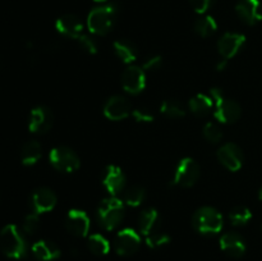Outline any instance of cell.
Here are the masks:
<instances>
[{
    "instance_id": "obj_1",
    "label": "cell",
    "mask_w": 262,
    "mask_h": 261,
    "mask_svg": "<svg viewBox=\"0 0 262 261\" xmlns=\"http://www.w3.org/2000/svg\"><path fill=\"white\" fill-rule=\"evenodd\" d=\"M117 13L118 7L114 3L94 8L89 13V17H87V28L94 35H106L112 30L113 25H114Z\"/></svg>"
},
{
    "instance_id": "obj_22",
    "label": "cell",
    "mask_w": 262,
    "mask_h": 261,
    "mask_svg": "<svg viewBox=\"0 0 262 261\" xmlns=\"http://www.w3.org/2000/svg\"><path fill=\"white\" fill-rule=\"evenodd\" d=\"M42 155V147L37 141H28L20 150V160L25 165H35Z\"/></svg>"
},
{
    "instance_id": "obj_3",
    "label": "cell",
    "mask_w": 262,
    "mask_h": 261,
    "mask_svg": "<svg viewBox=\"0 0 262 261\" xmlns=\"http://www.w3.org/2000/svg\"><path fill=\"white\" fill-rule=\"evenodd\" d=\"M0 248L7 257L22 258L26 256L25 238L14 224H8L0 232Z\"/></svg>"
},
{
    "instance_id": "obj_11",
    "label": "cell",
    "mask_w": 262,
    "mask_h": 261,
    "mask_svg": "<svg viewBox=\"0 0 262 261\" xmlns=\"http://www.w3.org/2000/svg\"><path fill=\"white\" fill-rule=\"evenodd\" d=\"M54 123V115L49 107L36 106L31 110L28 129L32 133H46L51 129Z\"/></svg>"
},
{
    "instance_id": "obj_37",
    "label": "cell",
    "mask_w": 262,
    "mask_h": 261,
    "mask_svg": "<svg viewBox=\"0 0 262 261\" xmlns=\"http://www.w3.org/2000/svg\"><path fill=\"white\" fill-rule=\"evenodd\" d=\"M225 67H227V59H223V60L220 61L219 66H217V69H219V71H223Z\"/></svg>"
},
{
    "instance_id": "obj_39",
    "label": "cell",
    "mask_w": 262,
    "mask_h": 261,
    "mask_svg": "<svg viewBox=\"0 0 262 261\" xmlns=\"http://www.w3.org/2000/svg\"><path fill=\"white\" fill-rule=\"evenodd\" d=\"M94 2L95 3H105V2H106V0H94Z\"/></svg>"
},
{
    "instance_id": "obj_32",
    "label": "cell",
    "mask_w": 262,
    "mask_h": 261,
    "mask_svg": "<svg viewBox=\"0 0 262 261\" xmlns=\"http://www.w3.org/2000/svg\"><path fill=\"white\" fill-rule=\"evenodd\" d=\"M74 41H77V42L79 44V46H81L84 51H87L89 54H92V55H94V54L97 53L96 41H95L94 38L90 37L89 35H86V33H81V35H78L76 38H74Z\"/></svg>"
},
{
    "instance_id": "obj_7",
    "label": "cell",
    "mask_w": 262,
    "mask_h": 261,
    "mask_svg": "<svg viewBox=\"0 0 262 261\" xmlns=\"http://www.w3.org/2000/svg\"><path fill=\"white\" fill-rule=\"evenodd\" d=\"M200 178V165L197 161L192 158H183L177 165L176 173H174L173 184L174 186L189 187L194 186Z\"/></svg>"
},
{
    "instance_id": "obj_16",
    "label": "cell",
    "mask_w": 262,
    "mask_h": 261,
    "mask_svg": "<svg viewBox=\"0 0 262 261\" xmlns=\"http://www.w3.org/2000/svg\"><path fill=\"white\" fill-rule=\"evenodd\" d=\"M56 194L51 191L50 188H38L36 189L31 197V206H32L33 212L36 214H43V212H49L55 207Z\"/></svg>"
},
{
    "instance_id": "obj_23",
    "label": "cell",
    "mask_w": 262,
    "mask_h": 261,
    "mask_svg": "<svg viewBox=\"0 0 262 261\" xmlns=\"http://www.w3.org/2000/svg\"><path fill=\"white\" fill-rule=\"evenodd\" d=\"M113 48H114L115 54H117L118 58L125 64H130L137 59V49L135 48L132 42L127 40H118L114 41L113 44Z\"/></svg>"
},
{
    "instance_id": "obj_36",
    "label": "cell",
    "mask_w": 262,
    "mask_h": 261,
    "mask_svg": "<svg viewBox=\"0 0 262 261\" xmlns=\"http://www.w3.org/2000/svg\"><path fill=\"white\" fill-rule=\"evenodd\" d=\"M161 63H163V58H161L160 55L151 56V58H148L147 60L143 63L142 68L145 69V71H156V69L160 68Z\"/></svg>"
},
{
    "instance_id": "obj_5",
    "label": "cell",
    "mask_w": 262,
    "mask_h": 261,
    "mask_svg": "<svg viewBox=\"0 0 262 261\" xmlns=\"http://www.w3.org/2000/svg\"><path fill=\"white\" fill-rule=\"evenodd\" d=\"M223 216L216 209L210 206L201 207L193 216V227L201 234H216L223 229Z\"/></svg>"
},
{
    "instance_id": "obj_14",
    "label": "cell",
    "mask_w": 262,
    "mask_h": 261,
    "mask_svg": "<svg viewBox=\"0 0 262 261\" xmlns=\"http://www.w3.org/2000/svg\"><path fill=\"white\" fill-rule=\"evenodd\" d=\"M235 12L243 22L250 26L262 20V4L260 0H239L235 5Z\"/></svg>"
},
{
    "instance_id": "obj_4",
    "label": "cell",
    "mask_w": 262,
    "mask_h": 261,
    "mask_svg": "<svg viewBox=\"0 0 262 261\" xmlns=\"http://www.w3.org/2000/svg\"><path fill=\"white\" fill-rule=\"evenodd\" d=\"M210 96L212 97L215 104L214 117L215 119L219 120L224 124H230L239 119L241 117V106L234 100H229L224 96L220 89H211Z\"/></svg>"
},
{
    "instance_id": "obj_34",
    "label": "cell",
    "mask_w": 262,
    "mask_h": 261,
    "mask_svg": "<svg viewBox=\"0 0 262 261\" xmlns=\"http://www.w3.org/2000/svg\"><path fill=\"white\" fill-rule=\"evenodd\" d=\"M132 117L138 123H151L154 122V115L150 112L143 109H136L132 112Z\"/></svg>"
},
{
    "instance_id": "obj_28",
    "label": "cell",
    "mask_w": 262,
    "mask_h": 261,
    "mask_svg": "<svg viewBox=\"0 0 262 261\" xmlns=\"http://www.w3.org/2000/svg\"><path fill=\"white\" fill-rule=\"evenodd\" d=\"M160 112L165 114L166 117L170 118H181L184 117V114H186L181 102L176 101V100H166V101H164L160 106Z\"/></svg>"
},
{
    "instance_id": "obj_31",
    "label": "cell",
    "mask_w": 262,
    "mask_h": 261,
    "mask_svg": "<svg viewBox=\"0 0 262 261\" xmlns=\"http://www.w3.org/2000/svg\"><path fill=\"white\" fill-rule=\"evenodd\" d=\"M170 242V237L166 233H151L146 237V245L150 248H160Z\"/></svg>"
},
{
    "instance_id": "obj_15",
    "label": "cell",
    "mask_w": 262,
    "mask_h": 261,
    "mask_svg": "<svg viewBox=\"0 0 262 261\" xmlns=\"http://www.w3.org/2000/svg\"><path fill=\"white\" fill-rule=\"evenodd\" d=\"M245 42L246 36L242 33L227 32L220 37L219 42H217V49H219L222 58L228 60V59H232L241 50Z\"/></svg>"
},
{
    "instance_id": "obj_12",
    "label": "cell",
    "mask_w": 262,
    "mask_h": 261,
    "mask_svg": "<svg viewBox=\"0 0 262 261\" xmlns=\"http://www.w3.org/2000/svg\"><path fill=\"white\" fill-rule=\"evenodd\" d=\"M217 159L230 171L239 170L243 165V160H245L239 146L232 142L225 143L217 150Z\"/></svg>"
},
{
    "instance_id": "obj_26",
    "label": "cell",
    "mask_w": 262,
    "mask_h": 261,
    "mask_svg": "<svg viewBox=\"0 0 262 261\" xmlns=\"http://www.w3.org/2000/svg\"><path fill=\"white\" fill-rule=\"evenodd\" d=\"M89 248L92 253L97 256L107 255L110 251V243L104 235L91 234L89 237Z\"/></svg>"
},
{
    "instance_id": "obj_21",
    "label": "cell",
    "mask_w": 262,
    "mask_h": 261,
    "mask_svg": "<svg viewBox=\"0 0 262 261\" xmlns=\"http://www.w3.org/2000/svg\"><path fill=\"white\" fill-rule=\"evenodd\" d=\"M159 223V212L156 209H147L141 212L140 219H138V227L140 232L143 235H150L151 233L155 232Z\"/></svg>"
},
{
    "instance_id": "obj_27",
    "label": "cell",
    "mask_w": 262,
    "mask_h": 261,
    "mask_svg": "<svg viewBox=\"0 0 262 261\" xmlns=\"http://www.w3.org/2000/svg\"><path fill=\"white\" fill-rule=\"evenodd\" d=\"M229 219L234 225H245L252 219V212L246 206H237L229 212Z\"/></svg>"
},
{
    "instance_id": "obj_25",
    "label": "cell",
    "mask_w": 262,
    "mask_h": 261,
    "mask_svg": "<svg viewBox=\"0 0 262 261\" xmlns=\"http://www.w3.org/2000/svg\"><path fill=\"white\" fill-rule=\"evenodd\" d=\"M217 22L211 15H204L202 18L196 20L194 23V31L199 33L201 37H209L212 33L216 32Z\"/></svg>"
},
{
    "instance_id": "obj_2",
    "label": "cell",
    "mask_w": 262,
    "mask_h": 261,
    "mask_svg": "<svg viewBox=\"0 0 262 261\" xmlns=\"http://www.w3.org/2000/svg\"><path fill=\"white\" fill-rule=\"evenodd\" d=\"M124 216V202L117 196H110L102 200L97 210L100 225L105 230H114L122 223Z\"/></svg>"
},
{
    "instance_id": "obj_9",
    "label": "cell",
    "mask_w": 262,
    "mask_h": 261,
    "mask_svg": "<svg viewBox=\"0 0 262 261\" xmlns=\"http://www.w3.org/2000/svg\"><path fill=\"white\" fill-rule=\"evenodd\" d=\"M122 86L125 92L137 95L146 87V71L141 67L129 66L122 74Z\"/></svg>"
},
{
    "instance_id": "obj_30",
    "label": "cell",
    "mask_w": 262,
    "mask_h": 261,
    "mask_svg": "<svg viewBox=\"0 0 262 261\" xmlns=\"http://www.w3.org/2000/svg\"><path fill=\"white\" fill-rule=\"evenodd\" d=\"M204 136L209 142L217 143L223 138L222 128L216 123L207 122L204 127Z\"/></svg>"
},
{
    "instance_id": "obj_33",
    "label": "cell",
    "mask_w": 262,
    "mask_h": 261,
    "mask_svg": "<svg viewBox=\"0 0 262 261\" xmlns=\"http://www.w3.org/2000/svg\"><path fill=\"white\" fill-rule=\"evenodd\" d=\"M38 225H40V217H38V214L36 212H32V214H28L27 216L23 220V232L26 234H33L36 230L38 229Z\"/></svg>"
},
{
    "instance_id": "obj_38",
    "label": "cell",
    "mask_w": 262,
    "mask_h": 261,
    "mask_svg": "<svg viewBox=\"0 0 262 261\" xmlns=\"http://www.w3.org/2000/svg\"><path fill=\"white\" fill-rule=\"evenodd\" d=\"M258 197H260V200H261V202H262V187L260 188V192H258Z\"/></svg>"
},
{
    "instance_id": "obj_35",
    "label": "cell",
    "mask_w": 262,
    "mask_h": 261,
    "mask_svg": "<svg viewBox=\"0 0 262 261\" xmlns=\"http://www.w3.org/2000/svg\"><path fill=\"white\" fill-rule=\"evenodd\" d=\"M191 4L193 7L194 12L199 14H205L211 7L212 0H191Z\"/></svg>"
},
{
    "instance_id": "obj_13",
    "label": "cell",
    "mask_w": 262,
    "mask_h": 261,
    "mask_svg": "<svg viewBox=\"0 0 262 261\" xmlns=\"http://www.w3.org/2000/svg\"><path fill=\"white\" fill-rule=\"evenodd\" d=\"M132 114V106L124 96L115 95L104 105V115L110 120H123Z\"/></svg>"
},
{
    "instance_id": "obj_8",
    "label": "cell",
    "mask_w": 262,
    "mask_h": 261,
    "mask_svg": "<svg viewBox=\"0 0 262 261\" xmlns=\"http://www.w3.org/2000/svg\"><path fill=\"white\" fill-rule=\"evenodd\" d=\"M141 237L132 228L119 230L114 240V250L119 256H130L140 248Z\"/></svg>"
},
{
    "instance_id": "obj_6",
    "label": "cell",
    "mask_w": 262,
    "mask_h": 261,
    "mask_svg": "<svg viewBox=\"0 0 262 261\" xmlns=\"http://www.w3.org/2000/svg\"><path fill=\"white\" fill-rule=\"evenodd\" d=\"M49 161L56 170L63 173H73L81 166L78 155L66 146L54 147L49 154Z\"/></svg>"
},
{
    "instance_id": "obj_19",
    "label": "cell",
    "mask_w": 262,
    "mask_h": 261,
    "mask_svg": "<svg viewBox=\"0 0 262 261\" xmlns=\"http://www.w3.org/2000/svg\"><path fill=\"white\" fill-rule=\"evenodd\" d=\"M55 28L59 33L67 36V37L76 38L77 36L83 33V25L81 20L73 14H66L58 18L55 22Z\"/></svg>"
},
{
    "instance_id": "obj_17",
    "label": "cell",
    "mask_w": 262,
    "mask_h": 261,
    "mask_svg": "<svg viewBox=\"0 0 262 261\" xmlns=\"http://www.w3.org/2000/svg\"><path fill=\"white\" fill-rule=\"evenodd\" d=\"M102 184L110 196H117L120 193L125 186V176L122 169L117 165L107 166L102 177Z\"/></svg>"
},
{
    "instance_id": "obj_18",
    "label": "cell",
    "mask_w": 262,
    "mask_h": 261,
    "mask_svg": "<svg viewBox=\"0 0 262 261\" xmlns=\"http://www.w3.org/2000/svg\"><path fill=\"white\" fill-rule=\"evenodd\" d=\"M220 248L232 257H241L246 252V243L237 233H225L220 238Z\"/></svg>"
},
{
    "instance_id": "obj_10",
    "label": "cell",
    "mask_w": 262,
    "mask_h": 261,
    "mask_svg": "<svg viewBox=\"0 0 262 261\" xmlns=\"http://www.w3.org/2000/svg\"><path fill=\"white\" fill-rule=\"evenodd\" d=\"M66 228L76 237H87L91 228V222L87 212L79 209L69 210L66 217Z\"/></svg>"
},
{
    "instance_id": "obj_20",
    "label": "cell",
    "mask_w": 262,
    "mask_h": 261,
    "mask_svg": "<svg viewBox=\"0 0 262 261\" xmlns=\"http://www.w3.org/2000/svg\"><path fill=\"white\" fill-rule=\"evenodd\" d=\"M32 253L37 260L40 261H53L60 257V248L50 241L41 240L32 245Z\"/></svg>"
},
{
    "instance_id": "obj_24",
    "label": "cell",
    "mask_w": 262,
    "mask_h": 261,
    "mask_svg": "<svg viewBox=\"0 0 262 261\" xmlns=\"http://www.w3.org/2000/svg\"><path fill=\"white\" fill-rule=\"evenodd\" d=\"M189 110H191L193 114L197 115H205L215 106L214 100L210 95H204V94H197L196 96L192 97L188 102Z\"/></svg>"
},
{
    "instance_id": "obj_29",
    "label": "cell",
    "mask_w": 262,
    "mask_h": 261,
    "mask_svg": "<svg viewBox=\"0 0 262 261\" xmlns=\"http://www.w3.org/2000/svg\"><path fill=\"white\" fill-rule=\"evenodd\" d=\"M143 200H145V188H142V187L135 186L125 192L124 202L128 206H140V205L142 204Z\"/></svg>"
}]
</instances>
